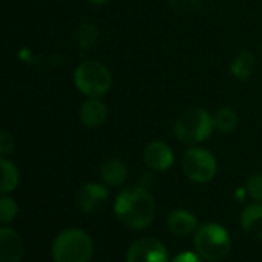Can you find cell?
Returning <instances> with one entry per match:
<instances>
[{
	"label": "cell",
	"instance_id": "1",
	"mask_svg": "<svg viewBox=\"0 0 262 262\" xmlns=\"http://www.w3.org/2000/svg\"><path fill=\"white\" fill-rule=\"evenodd\" d=\"M114 213L129 230L147 228L156 216V202L150 190L142 185H128L116 198Z\"/></svg>",
	"mask_w": 262,
	"mask_h": 262
},
{
	"label": "cell",
	"instance_id": "2",
	"mask_svg": "<svg viewBox=\"0 0 262 262\" xmlns=\"http://www.w3.org/2000/svg\"><path fill=\"white\" fill-rule=\"evenodd\" d=\"M93 253V239L82 228L60 231L51 245V257L54 262H90Z\"/></svg>",
	"mask_w": 262,
	"mask_h": 262
},
{
	"label": "cell",
	"instance_id": "3",
	"mask_svg": "<svg viewBox=\"0 0 262 262\" xmlns=\"http://www.w3.org/2000/svg\"><path fill=\"white\" fill-rule=\"evenodd\" d=\"M213 129V116L199 106L185 110L174 123V133L181 144L184 145H198L211 135Z\"/></svg>",
	"mask_w": 262,
	"mask_h": 262
},
{
	"label": "cell",
	"instance_id": "4",
	"mask_svg": "<svg viewBox=\"0 0 262 262\" xmlns=\"http://www.w3.org/2000/svg\"><path fill=\"white\" fill-rule=\"evenodd\" d=\"M194 248L204 260L219 262L230 253L231 237L225 227L207 222L194 231Z\"/></svg>",
	"mask_w": 262,
	"mask_h": 262
},
{
	"label": "cell",
	"instance_id": "5",
	"mask_svg": "<svg viewBox=\"0 0 262 262\" xmlns=\"http://www.w3.org/2000/svg\"><path fill=\"white\" fill-rule=\"evenodd\" d=\"M74 83L86 97H102L110 91L113 77L103 63L97 60H86L76 68Z\"/></svg>",
	"mask_w": 262,
	"mask_h": 262
},
{
	"label": "cell",
	"instance_id": "6",
	"mask_svg": "<svg viewBox=\"0 0 262 262\" xmlns=\"http://www.w3.org/2000/svg\"><path fill=\"white\" fill-rule=\"evenodd\" d=\"M182 171L184 174L198 184L210 182L217 171V162L213 153L201 147H191L184 153L182 158Z\"/></svg>",
	"mask_w": 262,
	"mask_h": 262
},
{
	"label": "cell",
	"instance_id": "7",
	"mask_svg": "<svg viewBox=\"0 0 262 262\" xmlns=\"http://www.w3.org/2000/svg\"><path fill=\"white\" fill-rule=\"evenodd\" d=\"M126 262H168V251L161 241L142 237L128 248Z\"/></svg>",
	"mask_w": 262,
	"mask_h": 262
},
{
	"label": "cell",
	"instance_id": "8",
	"mask_svg": "<svg viewBox=\"0 0 262 262\" xmlns=\"http://www.w3.org/2000/svg\"><path fill=\"white\" fill-rule=\"evenodd\" d=\"M144 162L151 171H165L174 162L173 150L162 141L150 142L144 150Z\"/></svg>",
	"mask_w": 262,
	"mask_h": 262
},
{
	"label": "cell",
	"instance_id": "9",
	"mask_svg": "<svg viewBox=\"0 0 262 262\" xmlns=\"http://www.w3.org/2000/svg\"><path fill=\"white\" fill-rule=\"evenodd\" d=\"M77 205L85 213H94L103 208L108 201V190L102 184H85L77 191Z\"/></svg>",
	"mask_w": 262,
	"mask_h": 262
},
{
	"label": "cell",
	"instance_id": "10",
	"mask_svg": "<svg viewBox=\"0 0 262 262\" xmlns=\"http://www.w3.org/2000/svg\"><path fill=\"white\" fill-rule=\"evenodd\" d=\"M22 257L24 242L20 234L10 227H0V262H20Z\"/></svg>",
	"mask_w": 262,
	"mask_h": 262
},
{
	"label": "cell",
	"instance_id": "11",
	"mask_svg": "<svg viewBox=\"0 0 262 262\" xmlns=\"http://www.w3.org/2000/svg\"><path fill=\"white\" fill-rule=\"evenodd\" d=\"M106 116L108 108L100 100V97H88L79 110L80 122L86 128H99L106 120Z\"/></svg>",
	"mask_w": 262,
	"mask_h": 262
},
{
	"label": "cell",
	"instance_id": "12",
	"mask_svg": "<svg viewBox=\"0 0 262 262\" xmlns=\"http://www.w3.org/2000/svg\"><path fill=\"white\" fill-rule=\"evenodd\" d=\"M168 228L176 236H188L198 230V217L188 210H174L167 219Z\"/></svg>",
	"mask_w": 262,
	"mask_h": 262
},
{
	"label": "cell",
	"instance_id": "13",
	"mask_svg": "<svg viewBox=\"0 0 262 262\" xmlns=\"http://www.w3.org/2000/svg\"><path fill=\"white\" fill-rule=\"evenodd\" d=\"M128 178V167L120 159H108L100 167V179L108 187H120Z\"/></svg>",
	"mask_w": 262,
	"mask_h": 262
},
{
	"label": "cell",
	"instance_id": "14",
	"mask_svg": "<svg viewBox=\"0 0 262 262\" xmlns=\"http://www.w3.org/2000/svg\"><path fill=\"white\" fill-rule=\"evenodd\" d=\"M241 225L247 234L262 239V204L260 202H253L242 210Z\"/></svg>",
	"mask_w": 262,
	"mask_h": 262
},
{
	"label": "cell",
	"instance_id": "15",
	"mask_svg": "<svg viewBox=\"0 0 262 262\" xmlns=\"http://www.w3.org/2000/svg\"><path fill=\"white\" fill-rule=\"evenodd\" d=\"M254 68H256V57L250 51H241L230 63V73L239 80L250 79Z\"/></svg>",
	"mask_w": 262,
	"mask_h": 262
},
{
	"label": "cell",
	"instance_id": "16",
	"mask_svg": "<svg viewBox=\"0 0 262 262\" xmlns=\"http://www.w3.org/2000/svg\"><path fill=\"white\" fill-rule=\"evenodd\" d=\"M19 185V170L17 167L0 156V194H8L14 191Z\"/></svg>",
	"mask_w": 262,
	"mask_h": 262
},
{
	"label": "cell",
	"instance_id": "17",
	"mask_svg": "<svg viewBox=\"0 0 262 262\" xmlns=\"http://www.w3.org/2000/svg\"><path fill=\"white\" fill-rule=\"evenodd\" d=\"M237 123H239V117L236 111L228 106L219 108L213 114V128L217 129L219 133H225V135L233 133L237 128Z\"/></svg>",
	"mask_w": 262,
	"mask_h": 262
},
{
	"label": "cell",
	"instance_id": "18",
	"mask_svg": "<svg viewBox=\"0 0 262 262\" xmlns=\"http://www.w3.org/2000/svg\"><path fill=\"white\" fill-rule=\"evenodd\" d=\"M99 40V30L91 24H83L76 34V42L82 51L91 50Z\"/></svg>",
	"mask_w": 262,
	"mask_h": 262
},
{
	"label": "cell",
	"instance_id": "19",
	"mask_svg": "<svg viewBox=\"0 0 262 262\" xmlns=\"http://www.w3.org/2000/svg\"><path fill=\"white\" fill-rule=\"evenodd\" d=\"M17 213H19L17 202L8 194H0V224L13 222Z\"/></svg>",
	"mask_w": 262,
	"mask_h": 262
},
{
	"label": "cell",
	"instance_id": "20",
	"mask_svg": "<svg viewBox=\"0 0 262 262\" xmlns=\"http://www.w3.org/2000/svg\"><path fill=\"white\" fill-rule=\"evenodd\" d=\"M247 196H250L254 202H262V173L251 174L245 182Z\"/></svg>",
	"mask_w": 262,
	"mask_h": 262
},
{
	"label": "cell",
	"instance_id": "21",
	"mask_svg": "<svg viewBox=\"0 0 262 262\" xmlns=\"http://www.w3.org/2000/svg\"><path fill=\"white\" fill-rule=\"evenodd\" d=\"M170 5L181 14H194L204 5V0H170Z\"/></svg>",
	"mask_w": 262,
	"mask_h": 262
},
{
	"label": "cell",
	"instance_id": "22",
	"mask_svg": "<svg viewBox=\"0 0 262 262\" xmlns=\"http://www.w3.org/2000/svg\"><path fill=\"white\" fill-rule=\"evenodd\" d=\"M14 145H16V141L10 131H5V129L0 131V156L4 158V156L13 153Z\"/></svg>",
	"mask_w": 262,
	"mask_h": 262
},
{
	"label": "cell",
	"instance_id": "23",
	"mask_svg": "<svg viewBox=\"0 0 262 262\" xmlns=\"http://www.w3.org/2000/svg\"><path fill=\"white\" fill-rule=\"evenodd\" d=\"M171 262H204V259L193 251H181L179 254L174 256Z\"/></svg>",
	"mask_w": 262,
	"mask_h": 262
},
{
	"label": "cell",
	"instance_id": "24",
	"mask_svg": "<svg viewBox=\"0 0 262 262\" xmlns=\"http://www.w3.org/2000/svg\"><path fill=\"white\" fill-rule=\"evenodd\" d=\"M139 185H142L144 188L150 190V188L155 185V174H153V173H150V171L144 173V174L141 176V182H139Z\"/></svg>",
	"mask_w": 262,
	"mask_h": 262
},
{
	"label": "cell",
	"instance_id": "25",
	"mask_svg": "<svg viewBox=\"0 0 262 262\" xmlns=\"http://www.w3.org/2000/svg\"><path fill=\"white\" fill-rule=\"evenodd\" d=\"M88 2L93 5H105L106 2H110V0H88Z\"/></svg>",
	"mask_w": 262,
	"mask_h": 262
},
{
	"label": "cell",
	"instance_id": "26",
	"mask_svg": "<svg viewBox=\"0 0 262 262\" xmlns=\"http://www.w3.org/2000/svg\"><path fill=\"white\" fill-rule=\"evenodd\" d=\"M260 56H262V45H260Z\"/></svg>",
	"mask_w": 262,
	"mask_h": 262
}]
</instances>
